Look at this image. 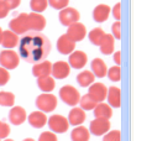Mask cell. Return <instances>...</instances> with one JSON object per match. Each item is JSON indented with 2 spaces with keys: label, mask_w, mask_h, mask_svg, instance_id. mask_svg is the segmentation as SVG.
<instances>
[{
  "label": "cell",
  "mask_w": 152,
  "mask_h": 141,
  "mask_svg": "<svg viewBox=\"0 0 152 141\" xmlns=\"http://www.w3.org/2000/svg\"><path fill=\"white\" fill-rule=\"evenodd\" d=\"M72 41L74 42H79L82 41L83 39L86 37L87 35V28L86 26L82 24V22H74V24L68 26V30H67V34H66Z\"/></svg>",
  "instance_id": "9c48e42d"
},
{
  "label": "cell",
  "mask_w": 152,
  "mask_h": 141,
  "mask_svg": "<svg viewBox=\"0 0 152 141\" xmlns=\"http://www.w3.org/2000/svg\"><path fill=\"white\" fill-rule=\"evenodd\" d=\"M71 72V66L68 64V62L64 61H58L56 63L52 64V77L56 79H64L69 76Z\"/></svg>",
  "instance_id": "8fae6325"
},
{
  "label": "cell",
  "mask_w": 152,
  "mask_h": 141,
  "mask_svg": "<svg viewBox=\"0 0 152 141\" xmlns=\"http://www.w3.org/2000/svg\"><path fill=\"white\" fill-rule=\"evenodd\" d=\"M94 100L98 103H103L106 99V94H108V88L103 83H93L89 85V93H88Z\"/></svg>",
  "instance_id": "7c38bea8"
},
{
  "label": "cell",
  "mask_w": 152,
  "mask_h": 141,
  "mask_svg": "<svg viewBox=\"0 0 152 141\" xmlns=\"http://www.w3.org/2000/svg\"><path fill=\"white\" fill-rule=\"evenodd\" d=\"M48 6V0H31L30 1V7L34 12H39L41 14L45 11Z\"/></svg>",
  "instance_id": "f546056e"
},
{
  "label": "cell",
  "mask_w": 152,
  "mask_h": 141,
  "mask_svg": "<svg viewBox=\"0 0 152 141\" xmlns=\"http://www.w3.org/2000/svg\"><path fill=\"white\" fill-rule=\"evenodd\" d=\"M95 80V76L92 71H83L77 76V82L80 87H89Z\"/></svg>",
  "instance_id": "4316f807"
},
{
  "label": "cell",
  "mask_w": 152,
  "mask_h": 141,
  "mask_svg": "<svg viewBox=\"0 0 152 141\" xmlns=\"http://www.w3.org/2000/svg\"><path fill=\"white\" fill-rule=\"evenodd\" d=\"M5 3L7 5V7H9L10 10H12V9H16V7L20 5L21 0H5Z\"/></svg>",
  "instance_id": "60d3db41"
},
{
  "label": "cell",
  "mask_w": 152,
  "mask_h": 141,
  "mask_svg": "<svg viewBox=\"0 0 152 141\" xmlns=\"http://www.w3.org/2000/svg\"><path fill=\"white\" fill-rule=\"evenodd\" d=\"M9 27L12 32L16 35H24L30 31V25H28V14L21 12L16 18H14L9 22Z\"/></svg>",
  "instance_id": "7a4b0ae2"
},
{
  "label": "cell",
  "mask_w": 152,
  "mask_h": 141,
  "mask_svg": "<svg viewBox=\"0 0 152 141\" xmlns=\"http://www.w3.org/2000/svg\"><path fill=\"white\" fill-rule=\"evenodd\" d=\"M9 120L14 125H21L26 120V110L22 107H12L9 113Z\"/></svg>",
  "instance_id": "9a60e30c"
},
{
  "label": "cell",
  "mask_w": 152,
  "mask_h": 141,
  "mask_svg": "<svg viewBox=\"0 0 152 141\" xmlns=\"http://www.w3.org/2000/svg\"><path fill=\"white\" fill-rule=\"evenodd\" d=\"M28 25L31 31H42L46 27V19L43 15L39 12H31L28 14Z\"/></svg>",
  "instance_id": "5bb4252c"
},
{
  "label": "cell",
  "mask_w": 152,
  "mask_h": 141,
  "mask_svg": "<svg viewBox=\"0 0 152 141\" xmlns=\"http://www.w3.org/2000/svg\"><path fill=\"white\" fill-rule=\"evenodd\" d=\"M99 47L103 55H111L114 52V47H115V39H114V36L110 34H105Z\"/></svg>",
  "instance_id": "603a6c76"
},
{
  "label": "cell",
  "mask_w": 152,
  "mask_h": 141,
  "mask_svg": "<svg viewBox=\"0 0 152 141\" xmlns=\"http://www.w3.org/2000/svg\"><path fill=\"white\" fill-rule=\"evenodd\" d=\"M88 62V56L83 51H73L69 55L68 64L74 69H82Z\"/></svg>",
  "instance_id": "30bf717a"
},
{
  "label": "cell",
  "mask_w": 152,
  "mask_h": 141,
  "mask_svg": "<svg viewBox=\"0 0 152 141\" xmlns=\"http://www.w3.org/2000/svg\"><path fill=\"white\" fill-rule=\"evenodd\" d=\"M59 96L67 105L71 107H75L80 100V94L73 85H63L59 89Z\"/></svg>",
  "instance_id": "277c9868"
},
{
  "label": "cell",
  "mask_w": 152,
  "mask_h": 141,
  "mask_svg": "<svg viewBox=\"0 0 152 141\" xmlns=\"http://www.w3.org/2000/svg\"><path fill=\"white\" fill-rule=\"evenodd\" d=\"M27 120H28L30 125L34 126L35 129H41V128H43V126L46 125L47 116H46V114H45L43 111L37 110V111H34V113H31L28 115Z\"/></svg>",
  "instance_id": "e0dca14e"
},
{
  "label": "cell",
  "mask_w": 152,
  "mask_h": 141,
  "mask_svg": "<svg viewBox=\"0 0 152 141\" xmlns=\"http://www.w3.org/2000/svg\"><path fill=\"white\" fill-rule=\"evenodd\" d=\"M0 141H1V140H0Z\"/></svg>",
  "instance_id": "bcb514c9"
},
{
  "label": "cell",
  "mask_w": 152,
  "mask_h": 141,
  "mask_svg": "<svg viewBox=\"0 0 152 141\" xmlns=\"http://www.w3.org/2000/svg\"><path fill=\"white\" fill-rule=\"evenodd\" d=\"M20 63V56L15 51L11 50H4L0 53V64L5 69H14L16 68Z\"/></svg>",
  "instance_id": "5b68a950"
},
{
  "label": "cell",
  "mask_w": 152,
  "mask_h": 141,
  "mask_svg": "<svg viewBox=\"0 0 152 141\" xmlns=\"http://www.w3.org/2000/svg\"><path fill=\"white\" fill-rule=\"evenodd\" d=\"M19 35H16L15 32H12L11 30H6L3 31V40H1V45L5 47V50H11L15 46L19 45Z\"/></svg>",
  "instance_id": "d6986e66"
},
{
  "label": "cell",
  "mask_w": 152,
  "mask_h": 141,
  "mask_svg": "<svg viewBox=\"0 0 152 141\" xmlns=\"http://www.w3.org/2000/svg\"><path fill=\"white\" fill-rule=\"evenodd\" d=\"M90 132L86 126H75L71 132V139L72 141H89Z\"/></svg>",
  "instance_id": "7402d4cb"
},
{
  "label": "cell",
  "mask_w": 152,
  "mask_h": 141,
  "mask_svg": "<svg viewBox=\"0 0 152 141\" xmlns=\"http://www.w3.org/2000/svg\"><path fill=\"white\" fill-rule=\"evenodd\" d=\"M75 48V42L72 41L69 37L66 34L59 36V39L57 40V50L59 53L62 55H71Z\"/></svg>",
  "instance_id": "4fadbf2b"
},
{
  "label": "cell",
  "mask_w": 152,
  "mask_h": 141,
  "mask_svg": "<svg viewBox=\"0 0 152 141\" xmlns=\"http://www.w3.org/2000/svg\"><path fill=\"white\" fill-rule=\"evenodd\" d=\"M103 141H121V131L120 130H111L104 135Z\"/></svg>",
  "instance_id": "d6a6232c"
},
{
  "label": "cell",
  "mask_w": 152,
  "mask_h": 141,
  "mask_svg": "<svg viewBox=\"0 0 152 141\" xmlns=\"http://www.w3.org/2000/svg\"><path fill=\"white\" fill-rule=\"evenodd\" d=\"M111 31H113V36L114 39L120 40L121 39V21H115L111 26Z\"/></svg>",
  "instance_id": "d590c367"
},
{
  "label": "cell",
  "mask_w": 152,
  "mask_h": 141,
  "mask_svg": "<svg viewBox=\"0 0 152 141\" xmlns=\"http://www.w3.org/2000/svg\"><path fill=\"white\" fill-rule=\"evenodd\" d=\"M36 107L39 108L40 111H43V113H50V111H53L57 107L56 95H53L51 93L40 94L36 98Z\"/></svg>",
  "instance_id": "3957f363"
},
{
  "label": "cell",
  "mask_w": 152,
  "mask_h": 141,
  "mask_svg": "<svg viewBox=\"0 0 152 141\" xmlns=\"http://www.w3.org/2000/svg\"><path fill=\"white\" fill-rule=\"evenodd\" d=\"M37 85L43 93H51L53 89H55L56 82L55 78L51 76H45V77H40L37 78Z\"/></svg>",
  "instance_id": "cb8c5ba5"
},
{
  "label": "cell",
  "mask_w": 152,
  "mask_h": 141,
  "mask_svg": "<svg viewBox=\"0 0 152 141\" xmlns=\"http://www.w3.org/2000/svg\"><path fill=\"white\" fill-rule=\"evenodd\" d=\"M106 76H108L109 79L113 80V82H119L120 78H121V68H120V66L110 67V68L108 69V72H106Z\"/></svg>",
  "instance_id": "1f68e13d"
},
{
  "label": "cell",
  "mask_w": 152,
  "mask_h": 141,
  "mask_svg": "<svg viewBox=\"0 0 152 141\" xmlns=\"http://www.w3.org/2000/svg\"><path fill=\"white\" fill-rule=\"evenodd\" d=\"M10 79V73L7 69L0 67V85H5Z\"/></svg>",
  "instance_id": "74e56055"
},
{
  "label": "cell",
  "mask_w": 152,
  "mask_h": 141,
  "mask_svg": "<svg viewBox=\"0 0 152 141\" xmlns=\"http://www.w3.org/2000/svg\"><path fill=\"white\" fill-rule=\"evenodd\" d=\"M15 103V95L10 92H0V105L12 107Z\"/></svg>",
  "instance_id": "4dcf8cb0"
},
{
  "label": "cell",
  "mask_w": 152,
  "mask_h": 141,
  "mask_svg": "<svg viewBox=\"0 0 152 141\" xmlns=\"http://www.w3.org/2000/svg\"><path fill=\"white\" fill-rule=\"evenodd\" d=\"M52 46L47 36L39 31H28L19 41V53L28 63H39L46 59Z\"/></svg>",
  "instance_id": "6da1fadb"
},
{
  "label": "cell",
  "mask_w": 152,
  "mask_h": 141,
  "mask_svg": "<svg viewBox=\"0 0 152 141\" xmlns=\"http://www.w3.org/2000/svg\"><path fill=\"white\" fill-rule=\"evenodd\" d=\"M48 4L56 10H62L68 6L69 0H48Z\"/></svg>",
  "instance_id": "836d02e7"
},
{
  "label": "cell",
  "mask_w": 152,
  "mask_h": 141,
  "mask_svg": "<svg viewBox=\"0 0 152 141\" xmlns=\"http://www.w3.org/2000/svg\"><path fill=\"white\" fill-rule=\"evenodd\" d=\"M79 11L74 7H64L59 11V15H58V19L61 21V24L64 25V26H69L74 22H78L79 21Z\"/></svg>",
  "instance_id": "52a82bcc"
},
{
  "label": "cell",
  "mask_w": 152,
  "mask_h": 141,
  "mask_svg": "<svg viewBox=\"0 0 152 141\" xmlns=\"http://www.w3.org/2000/svg\"><path fill=\"white\" fill-rule=\"evenodd\" d=\"M10 9L7 7L5 0H0V19H4L7 16V14H9Z\"/></svg>",
  "instance_id": "f35d334b"
},
{
  "label": "cell",
  "mask_w": 152,
  "mask_h": 141,
  "mask_svg": "<svg viewBox=\"0 0 152 141\" xmlns=\"http://www.w3.org/2000/svg\"><path fill=\"white\" fill-rule=\"evenodd\" d=\"M86 121V111L82 108H73L68 115V123L73 126H79Z\"/></svg>",
  "instance_id": "ac0fdd59"
},
{
  "label": "cell",
  "mask_w": 152,
  "mask_h": 141,
  "mask_svg": "<svg viewBox=\"0 0 152 141\" xmlns=\"http://www.w3.org/2000/svg\"><path fill=\"white\" fill-rule=\"evenodd\" d=\"M114 62L116 63V66H121V52L116 51L114 53Z\"/></svg>",
  "instance_id": "b9f144b4"
},
{
  "label": "cell",
  "mask_w": 152,
  "mask_h": 141,
  "mask_svg": "<svg viewBox=\"0 0 152 141\" xmlns=\"http://www.w3.org/2000/svg\"><path fill=\"white\" fill-rule=\"evenodd\" d=\"M24 141H35V140H34V139H25Z\"/></svg>",
  "instance_id": "ee69618b"
},
{
  "label": "cell",
  "mask_w": 152,
  "mask_h": 141,
  "mask_svg": "<svg viewBox=\"0 0 152 141\" xmlns=\"http://www.w3.org/2000/svg\"><path fill=\"white\" fill-rule=\"evenodd\" d=\"M1 40H3V30L0 27V45H1Z\"/></svg>",
  "instance_id": "7bdbcfd3"
},
{
  "label": "cell",
  "mask_w": 152,
  "mask_h": 141,
  "mask_svg": "<svg viewBox=\"0 0 152 141\" xmlns=\"http://www.w3.org/2000/svg\"><path fill=\"white\" fill-rule=\"evenodd\" d=\"M104 36H105V32H104V30L100 28V27H95L93 28L92 31L89 32V41L92 42L93 45H95V46H99V45L102 43L103 39H104Z\"/></svg>",
  "instance_id": "83f0119b"
},
{
  "label": "cell",
  "mask_w": 152,
  "mask_h": 141,
  "mask_svg": "<svg viewBox=\"0 0 152 141\" xmlns=\"http://www.w3.org/2000/svg\"><path fill=\"white\" fill-rule=\"evenodd\" d=\"M94 110V115L95 118H100V119H110L113 116V110L109 104L105 103H98L96 107L93 109Z\"/></svg>",
  "instance_id": "484cf974"
},
{
  "label": "cell",
  "mask_w": 152,
  "mask_h": 141,
  "mask_svg": "<svg viewBox=\"0 0 152 141\" xmlns=\"http://www.w3.org/2000/svg\"><path fill=\"white\" fill-rule=\"evenodd\" d=\"M111 11H113V16L115 18V20L120 21L121 20V3H118V4L114 5Z\"/></svg>",
  "instance_id": "ab89813d"
},
{
  "label": "cell",
  "mask_w": 152,
  "mask_h": 141,
  "mask_svg": "<svg viewBox=\"0 0 152 141\" xmlns=\"http://www.w3.org/2000/svg\"><path fill=\"white\" fill-rule=\"evenodd\" d=\"M92 72L95 77L103 78L106 76V72H108V67H106L105 62L102 58H94L92 61Z\"/></svg>",
  "instance_id": "d4e9b609"
},
{
  "label": "cell",
  "mask_w": 152,
  "mask_h": 141,
  "mask_svg": "<svg viewBox=\"0 0 152 141\" xmlns=\"http://www.w3.org/2000/svg\"><path fill=\"white\" fill-rule=\"evenodd\" d=\"M4 141H14V140H10V139H6V140H4Z\"/></svg>",
  "instance_id": "f6af8a7d"
},
{
  "label": "cell",
  "mask_w": 152,
  "mask_h": 141,
  "mask_svg": "<svg viewBox=\"0 0 152 141\" xmlns=\"http://www.w3.org/2000/svg\"><path fill=\"white\" fill-rule=\"evenodd\" d=\"M79 103H80V108L83 110H93L96 107V104H98V102L94 100L89 94L83 95L80 98V100H79Z\"/></svg>",
  "instance_id": "f1b7e54d"
},
{
  "label": "cell",
  "mask_w": 152,
  "mask_h": 141,
  "mask_svg": "<svg viewBox=\"0 0 152 141\" xmlns=\"http://www.w3.org/2000/svg\"><path fill=\"white\" fill-rule=\"evenodd\" d=\"M47 123H48L51 131L55 132V134H63L68 130V128H69L68 119L64 118L63 115H59V114L52 115L50 119H47Z\"/></svg>",
  "instance_id": "8992f818"
},
{
  "label": "cell",
  "mask_w": 152,
  "mask_h": 141,
  "mask_svg": "<svg viewBox=\"0 0 152 141\" xmlns=\"http://www.w3.org/2000/svg\"><path fill=\"white\" fill-rule=\"evenodd\" d=\"M9 134H10V126L6 123L0 120V140L6 139L7 136H9Z\"/></svg>",
  "instance_id": "8d00e7d4"
},
{
  "label": "cell",
  "mask_w": 152,
  "mask_h": 141,
  "mask_svg": "<svg viewBox=\"0 0 152 141\" xmlns=\"http://www.w3.org/2000/svg\"><path fill=\"white\" fill-rule=\"evenodd\" d=\"M51 72H52V63L50 61H42L39 63H35L32 67V74L37 78L51 76Z\"/></svg>",
  "instance_id": "2e32d148"
},
{
  "label": "cell",
  "mask_w": 152,
  "mask_h": 141,
  "mask_svg": "<svg viewBox=\"0 0 152 141\" xmlns=\"http://www.w3.org/2000/svg\"><path fill=\"white\" fill-rule=\"evenodd\" d=\"M106 99L109 102V105L113 108H120L121 107V91L118 87H110L108 89Z\"/></svg>",
  "instance_id": "44dd1931"
},
{
  "label": "cell",
  "mask_w": 152,
  "mask_h": 141,
  "mask_svg": "<svg viewBox=\"0 0 152 141\" xmlns=\"http://www.w3.org/2000/svg\"><path fill=\"white\" fill-rule=\"evenodd\" d=\"M39 141H58L57 136L55 132L52 131H43L40 137H39Z\"/></svg>",
  "instance_id": "e575fe53"
},
{
  "label": "cell",
  "mask_w": 152,
  "mask_h": 141,
  "mask_svg": "<svg viewBox=\"0 0 152 141\" xmlns=\"http://www.w3.org/2000/svg\"><path fill=\"white\" fill-rule=\"evenodd\" d=\"M108 131H110V120L109 119L95 118L89 125V132L95 136L105 135Z\"/></svg>",
  "instance_id": "ba28073f"
},
{
  "label": "cell",
  "mask_w": 152,
  "mask_h": 141,
  "mask_svg": "<svg viewBox=\"0 0 152 141\" xmlns=\"http://www.w3.org/2000/svg\"><path fill=\"white\" fill-rule=\"evenodd\" d=\"M110 6L106 4H99L94 7L93 10V19L96 22H104L108 20L109 15H110Z\"/></svg>",
  "instance_id": "ffe728a7"
}]
</instances>
